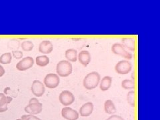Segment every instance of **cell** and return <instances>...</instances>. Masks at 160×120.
Masks as SVG:
<instances>
[{
	"label": "cell",
	"mask_w": 160,
	"mask_h": 120,
	"mask_svg": "<svg viewBox=\"0 0 160 120\" xmlns=\"http://www.w3.org/2000/svg\"><path fill=\"white\" fill-rule=\"evenodd\" d=\"M100 80H101V76L98 72H90L83 79V87L88 90L93 89L98 86Z\"/></svg>",
	"instance_id": "obj_1"
},
{
	"label": "cell",
	"mask_w": 160,
	"mask_h": 120,
	"mask_svg": "<svg viewBox=\"0 0 160 120\" xmlns=\"http://www.w3.org/2000/svg\"><path fill=\"white\" fill-rule=\"evenodd\" d=\"M73 71L72 64L67 60H62L56 66V73L59 77H68Z\"/></svg>",
	"instance_id": "obj_2"
},
{
	"label": "cell",
	"mask_w": 160,
	"mask_h": 120,
	"mask_svg": "<svg viewBox=\"0 0 160 120\" xmlns=\"http://www.w3.org/2000/svg\"><path fill=\"white\" fill-rule=\"evenodd\" d=\"M60 83L59 77L56 73H48L44 78L43 84L45 87L49 89L57 88Z\"/></svg>",
	"instance_id": "obj_3"
},
{
	"label": "cell",
	"mask_w": 160,
	"mask_h": 120,
	"mask_svg": "<svg viewBox=\"0 0 160 120\" xmlns=\"http://www.w3.org/2000/svg\"><path fill=\"white\" fill-rule=\"evenodd\" d=\"M112 52L116 55L122 56L125 59L130 60L132 58V54L129 52L128 50L123 47L122 43H114L112 46Z\"/></svg>",
	"instance_id": "obj_4"
},
{
	"label": "cell",
	"mask_w": 160,
	"mask_h": 120,
	"mask_svg": "<svg viewBox=\"0 0 160 120\" xmlns=\"http://www.w3.org/2000/svg\"><path fill=\"white\" fill-rule=\"evenodd\" d=\"M132 65L128 60H122L118 62L115 66V70L117 73L120 75L128 74L132 71Z\"/></svg>",
	"instance_id": "obj_5"
},
{
	"label": "cell",
	"mask_w": 160,
	"mask_h": 120,
	"mask_svg": "<svg viewBox=\"0 0 160 120\" xmlns=\"http://www.w3.org/2000/svg\"><path fill=\"white\" fill-rule=\"evenodd\" d=\"M59 100L63 106L67 107L72 105L75 102V96L69 90H63L59 94Z\"/></svg>",
	"instance_id": "obj_6"
},
{
	"label": "cell",
	"mask_w": 160,
	"mask_h": 120,
	"mask_svg": "<svg viewBox=\"0 0 160 120\" xmlns=\"http://www.w3.org/2000/svg\"><path fill=\"white\" fill-rule=\"evenodd\" d=\"M34 63V59L32 57L27 56L20 60L16 64V69L21 72L26 71L33 66Z\"/></svg>",
	"instance_id": "obj_7"
},
{
	"label": "cell",
	"mask_w": 160,
	"mask_h": 120,
	"mask_svg": "<svg viewBox=\"0 0 160 120\" xmlns=\"http://www.w3.org/2000/svg\"><path fill=\"white\" fill-rule=\"evenodd\" d=\"M31 90L35 96L39 98L43 96L46 92V87L39 80H34L31 86Z\"/></svg>",
	"instance_id": "obj_8"
},
{
	"label": "cell",
	"mask_w": 160,
	"mask_h": 120,
	"mask_svg": "<svg viewBox=\"0 0 160 120\" xmlns=\"http://www.w3.org/2000/svg\"><path fill=\"white\" fill-rule=\"evenodd\" d=\"M61 114L62 116L66 120H78L79 118V112L69 106L63 108Z\"/></svg>",
	"instance_id": "obj_9"
},
{
	"label": "cell",
	"mask_w": 160,
	"mask_h": 120,
	"mask_svg": "<svg viewBox=\"0 0 160 120\" xmlns=\"http://www.w3.org/2000/svg\"><path fill=\"white\" fill-rule=\"evenodd\" d=\"M25 112L29 115H36L39 114L43 110V104L42 103H29L24 108Z\"/></svg>",
	"instance_id": "obj_10"
},
{
	"label": "cell",
	"mask_w": 160,
	"mask_h": 120,
	"mask_svg": "<svg viewBox=\"0 0 160 120\" xmlns=\"http://www.w3.org/2000/svg\"><path fill=\"white\" fill-rule=\"evenodd\" d=\"M94 109L93 103L91 102H88L81 106L79 110V114L82 117H89L91 115Z\"/></svg>",
	"instance_id": "obj_11"
},
{
	"label": "cell",
	"mask_w": 160,
	"mask_h": 120,
	"mask_svg": "<svg viewBox=\"0 0 160 120\" xmlns=\"http://www.w3.org/2000/svg\"><path fill=\"white\" fill-rule=\"evenodd\" d=\"M53 50V43L49 40H44L39 45V52L43 54L51 53Z\"/></svg>",
	"instance_id": "obj_12"
},
{
	"label": "cell",
	"mask_w": 160,
	"mask_h": 120,
	"mask_svg": "<svg viewBox=\"0 0 160 120\" xmlns=\"http://www.w3.org/2000/svg\"><path fill=\"white\" fill-rule=\"evenodd\" d=\"M78 58L79 63L85 67H87L88 66L92 59L91 54L88 50H82V51L80 52Z\"/></svg>",
	"instance_id": "obj_13"
},
{
	"label": "cell",
	"mask_w": 160,
	"mask_h": 120,
	"mask_svg": "<svg viewBox=\"0 0 160 120\" xmlns=\"http://www.w3.org/2000/svg\"><path fill=\"white\" fill-rule=\"evenodd\" d=\"M112 83V78L110 76H105L99 82V88L103 92L108 91L111 88Z\"/></svg>",
	"instance_id": "obj_14"
},
{
	"label": "cell",
	"mask_w": 160,
	"mask_h": 120,
	"mask_svg": "<svg viewBox=\"0 0 160 120\" xmlns=\"http://www.w3.org/2000/svg\"><path fill=\"white\" fill-rule=\"evenodd\" d=\"M104 110L107 114L112 115L116 112V108L111 99H108L104 103Z\"/></svg>",
	"instance_id": "obj_15"
},
{
	"label": "cell",
	"mask_w": 160,
	"mask_h": 120,
	"mask_svg": "<svg viewBox=\"0 0 160 120\" xmlns=\"http://www.w3.org/2000/svg\"><path fill=\"white\" fill-rule=\"evenodd\" d=\"M65 57L67 59V61L76 62L78 59V52L75 49H67L65 52Z\"/></svg>",
	"instance_id": "obj_16"
},
{
	"label": "cell",
	"mask_w": 160,
	"mask_h": 120,
	"mask_svg": "<svg viewBox=\"0 0 160 120\" xmlns=\"http://www.w3.org/2000/svg\"><path fill=\"white\" fill-rule=\"evenodd\" d=\"M122 44L123 47L129 50V51L133 52L135 50V40L133 38H123L122 39Z\"/></svg>",
	"instance_id": "obj_17"
},
{
	"label": "cell",
	"mask_w": 160,
	"mask_h": 120,
	"mask_svg": "<svg viewBox=\"0 0 160 120\" xmlns=\"http://www.w3.org/2000/svg\"><path fill=\"white\" fill-rule=\"evenodd\" d=\"M49 58L47 56H39L36 58V63L39 67H45L49 63Z\"/></svg>",
	"instance_id": "obj_18"
},
{
	"label": "cell",
	"mask_w": 160,
	"mask_h": 120,
	"mask_svg": "<svg viewBox=\"0 0 160 120\" xmlns=\"http://www.w3.org/2000/svg\"><path fill=\"white\" fill-rule=\"evenodd\" d=\"M12 60V55L10 52H7L2 54L0 56V63L8 65L11 63Z\"/></svg>",
	"instance_id": "obj_19"
},
{
	"label": "cell",
	"mask_w": 160,
	"mask_h": 120,
	"mask_svg": "<svg viewBox=\"0 0 160 120\" xmlns=\"http://www.w3.org/2000/svg\"><path fill=\"white\" fill-rule=\"evenodd\" d=\"M122 87L125 89H134L135 82L132 79H124L121 83Z\"/></svg>",
	"instance_id": "obj_20"
},
{
	"label": "cell",
	"mask_w": 160,
	"mask_h": 120,
	"mask_svg": "<svg viewBox=\"0 0 160 120\" xmlns=\"http://www.w3.org/2000/svg\"><path fill=\"white\" fill-rule=\"evenodd\" d=\"M127 101L132 107L136 106V93L134 90L129 92L127 94Z\"/></svg>",
	"instance_id": "obj_21"
},
{
	"label": "cell",
	"mask_w": 160,
	"mask_h": 120,
	"mask_svg": "<svg viewBox=\"0 0 160 120\" xmlns=\"http://www.w3.org/2000/svg\"><path fill=\"white\" fill-rule=\"evenodd\" d=\"M21 48L25 52H30L33 50L34 44L31 41H24L21 44Z\"/></svg>",
	"instance_id": "obj_22"
},
{
	"label": "cell",
	"mask_w": 160,
	"mask_h": 120,
	"mask_svg": "<svg viewBox=\"0 0 160 120\" xmlns=\"http://www.w3.org/2000/svg\"><path fill=\"white\" fill-rule=\"evenodd\" d=\"M21 119L22 120H42L40 118H39L38 117L33 116V115H23V116H22Z\"/></svg>",
	"instance_id": "obj_23"
},
{
	"label": "cell",
	"mask_w": 160,
	"mask_h": 120,
	"mask_svg": "<svg viewBox=\"0 0 160 120\" xmlns=\"http://www.w3.org/2000/svg\"><path fill=\"white\" fill-rule=\"evenodd\" d=\"M5 105H8L7 101V96L3 93H0V107Z\"/></svg>",
	"instance_id": "obj_24"
},
{
	"label": "cell",
	"mask_w": 160,
	"mask_h": 120,
	"mask_svg": "<svg viewBox=\"0 0 160 120\" xmlns=\"http://www.w3.org/2000/svg\"><path fill=\"white\" fill-rule=\"evenodd\" d=\"M12 55H13L14 58L19 59H22V58H23V53L21 51H18V50H13V51L12 52Z\"/></svg>",
	"instance_id": "obj_25"
},
{
	"label": "cell",
	"mask_w": 160,
	"mask_h": 120,
	"mask_svg": "<svg viewBox=\"0 0 160 120\" xmlns=\"http://www.w3.org/2000/svg\"><path fill=\"white\" fill-rule=\"evenodd\" d=\"M106 120H125L122 116H118V115H112Z\"/></svg>",
	"instance_id": "obj_26"
},
{
	"label": "cell",
	"mask_w": 160,
	"mask_h": 120,
	"mask_svg": "<svg viewBox=\"0 0 160 120\" xmlns=\"http://www.w3.org/2000/svg\"><path fill=\"white\" fill-rule=\"evenodd\" d=\"M5 73H6V70L2 65H0V78L3 76Z\"/></svg>",
	"instance_id": "obj_27"
},
{
	"label": "cell",
	"mask_w": 160,
	"mask_h": 120,
	"mask_svg": "<svg viewBox=\"0 0 160 120\" xmlns=\"http://www.w3.org/2000/svg\"><path fill=\"white\" fill-rule=\"evenodd\" d=\"M8 110V105H5L3 106L0 107V112L3 113V112H6Z\"/></svg>",
	"instance_id": "obj_28"
},
{
	"label": "cell",
	"mask_w": 160,
	"mask_h": 120,
	"mask_svg": "<svg viewBox=\"0 0 160 120\" xmlns=\"http://www.w3.org/2000/svg\"><path fill=\"white\" fill-rule=\"evenodd\" d=\"M39 101L36 98H32V99H30L29 101V103H39Z\"/></svg>",
	"instance_id": "obj_29"
},
{
	"label": "cell",
	"mask_w": 160,
	"mask_h": 120,
	"mask_svg": "<svg viewBox=\"0 0 160 120\" xmlns=\"http://www.w3.org/2000/svg\"><path fill=\"white\" fill-rule=\"evenodd\" d=\"M13 98L10 96H7V101H8V104H9L12 102Z\"/></svg>",
	"instance_id": "obj_30"
},
{
	"label": "cell",
	"mask_w": 160,
	"mask_h": 120,
	"mask_svg": "<svg viewBox=\"0 0 160 120\" xmlns=\"http://www.w3.org/2000/svg\"><path fill=\"white\" fill-rule=\"evenodd\" d=\"M16 120H22V119H16Z\"/></svg>",
	"instance_id": "obj_31"
}]
</instances>
